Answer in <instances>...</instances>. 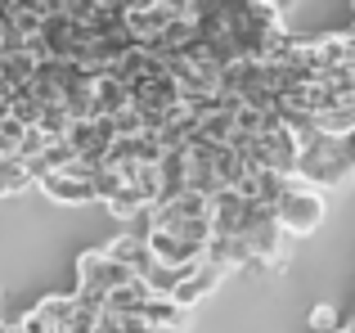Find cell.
<instances>
[{
  "instance_id": "9",
  "label": "cell",
  "mask_w": 355,
  "mask_h": 333,
  "mask_svg": "<svg viewBox=\"0 0 355 333\" xmlns=\"http://www.w3.org/2000/svg\"><path fill=\"white\" fill-rule=\"evenodd\" d=\"M95 104H99V117H117L130 108V86L117 81L113 72L108 77H95Z\"/></svg>"
},
{
  "instance_id": "7",
  "label": "cell",
  "mask_w": 355,
  "mask_h": 333,
  "mask_svg": "<svg viewBox=\"0 0 355 333\" xmlns=\"http://www.w3.org/2000/svg\"><path fill=\"white\" fill-rule=\"evenodd\" d=\"M108 257H117L121 266H130V271H135L139 280H144V275L153 271V253H148V244H144L139 234H130V230H121L113 244H108Z\"/></svg>"
},
{
  "instance_id": "23",
  "label": "cell",
  "mask_w": 355,
  "mask_h": 333,
  "mask_svg": "<svg viewBox=\"0 0 355 333\" xmlns=\"http://www.w3.org/2000/svg\"><path fill=\"white\" fill-rule=\"evenodd\" d=\"M338 333H351V329H338Z\"/></svg>"
},
{
  "instance_id": "19",
  "label": "cell",
  "mask_w": 355,
  "mask_h": 333,
  "mask_svg": "<svg viewBox=\"0 0 355 333\" xmlns=\"http://www.w3.org/2000/svg\"><path fill=\"white\" fill-rule=\"evenodd\" d=\"M266 5H275L279 14H288V5H293V0H266Z\"/></svg>"
},
{
  "instance_id": "13",
  "label": "cell",
  "mask_w": 355,
  "mask_h": 333,
  "mask_svg": "<svg viewBox=\"0 0 355 333\" xmlns=\"http://www.w3.org/2000/svg\"><path fill=\"white\" fill-rule=\"evenodd\" d=\"M41 99H36L32 95V90H9V117H14V122H23V126H36V122H41Z\"/></svg>"
},
{
  "instance_id": "15",
  "label": "cell",
  "mask_w": 355,
  "mask_h": 333,
  "mask_svg": "<svg viewBox=\"0 0 355 333\" xmlns=\"http://www.w3.org/2000/svg\"><path fill=\"white\" fill-rule=\"evenodd\" d=\"M320 131H329V135H347V131H355V108H351V104L329 108V113L320 117Z\"/></svg>"
},
{
  "instance_id": "10",
  "label": "cell",
  "mask_w": 355,
  "mask_h": 333,
  "mask_svg": "<svg viewBox=\"0 0 355 333\" xmlns=\"http://www.w3.org/2000/svg\"><path fill=\"white\" fill-rule=\"evenodd\" d=\"M36 54H0V86L5 90H23V86H32V77H36Z\"/></svg>"
},
{
  "instance_id": "4",
  "label": "cell",
  "mask_w": 355,
  "mask_h": 333,
  "mask_svg": "<svg viewBox=\"0 0 355 333\" xmlns=\"http://www.w3.org/2000/svg\"><path fill=\"white\" fill-rule=\"evenodd\" d=\"M144 244H148V253H153V262L175 266V271H189V266H198L202 257H207V244H193V239L166 234V230H153Z\"/></svg>"
},
{
  "instance_id": "20",
  "label": "cell",
  "mask_w": 355,
  "mask_h": 333,
  "mask_svg": "<svg viewBox=\"0 0 355 333\" xmlns=\"http://www.w3.org/2000/svg\"><path fill=\"white\" fill-rule=\"evenodd\" d=\"M166 5H175V9H184V14H189V0H166Z\"/></svg>"
},
{
  "instance_id": "12",
  "label": "cell",
  "mask_w": 355,
  "mask_h": 333,
  "mask_svg": "<svg viewBox=\"0 0 355 333\" xmlns=\"http://www.w3.org/2000/svg\"><path fill=\"white\" fill-rule=\"evenodd\" d=\"M63 108L72 113V122H95L99 117V104H95V81H81L63 95Z\"/></svg>"
},
{
  "instance_id": "5",
  "label": "cell",
  "mask_w": 355,
  "mask_h": 333,
  "mask_svg": "<svg viewBox=\"0 0 355 333\" xmlns=\"http://www.w3.org/2000/svg\"><path fill=\"white\" fill-rule=\"evenodd\" d=\"M41 194H50L54 203H68V207H86V203H99V189L90 176H72V171H50L41 176Z\"/></svg>"
},
{
  "instance_id": "1",
  "label": "cell",
  "mask_w": 355,
  "mask_h": 333,
  "mask_svg": "<svg viewBox=\"0 0 355 333\" xmlns=\"http://www.w3.org/2000/svg\"><path fill=\"white\" fill-rule=\"evenodd\" d=\"M355 176V162L347 158L338 135L320 131L311 144H302V162H297V180H306L311 189H338L342 180Z\"/></svg>"
},
{
  "instance_id": "18",
  "label": "cell",
  "mask_w": 355,
  "mask_h": 333,
  "mask_svg": "<svg viewBox=\"0 0 355 333\" xmlns=\"http://www.w3.org/2000/svg\"><path fill=\"white\" fill-rule=\"evenodd\" d=\"M338 140H342V149H347V158L355 162V131H347V135H338Z\"/></svg>"
},
{
  "instance_id": "8",
  "label": "cell",
  "mask_w": 355,
  "mask_h": 333,
  "mask_svg": "<svg viewBox=\"0 0 355 333\" xmlns=\"http://www.w3.org/2000/svg\"><path fill=\"white\" fill-rule=\"evenodd\" d=\"M139 320H144L148 329H184L189 325V311L180 307V302H171V298H148L144 307H139Z\"/></svg>"
},
{
  "instance_id": "14",
  "label": "cell",
  "mask_w": 355,
  "mask_h": 333,
  "mask_svg": "<svg viewBox=\"0 0 355 333\" xmlns=\"http://www.w3.org/2000/svg\"><path fill=\"white\" fill-rule=\"evenodd\" d=\"M36 126H41L50 140H63V135H68V126H72V113H68L63 104H45V108H41V122H36Z\"/></svg>"
},
{
  "instance_id": "11",
  "label": "cell",
  "mask_w": 355,
  "mask_h": 333,
  "mask_svg": "<svg viewBox=\"0 0 355 333\" xmlns=\"http://www.w3.org/2000/svg\"><path fill=\"white\" fill-rule=\"evenodd\" d=\"M32 185H36V176H32V166H27V162L0 158V198H18V194L32 189Z\"/></svg>"
},
{
  "instance_id": "21",
  "label": "cell",
  "mask_w": 355,
  "mask_h": 333,
  "mask_svg": "<svg viewBox=\"0 0 355 333\" xmlns=\"http://www.w3.org/2000/svg\"><path fill=\"white\" fill-rule=\"evenodd\" d=\"M0 333H9V325H5V320H0Z\"/></svg>"
},
{
  "instance_id": "24",
  "label": "cell",
  "mask_w": 355,
  "mask_h": 333,
  "mask_svg": "<svg viewBox=\"0 0 355 333\" xmlns=\"http://www.w3.org/2000/svg\"><path fill=\"white\" fill-rule=\"evenodd\" d=\"M351 333H355V325H351Z\"/></svg>"
},
{
  "instance_id": "16",
  "label": "cell",
  "mask_w": 355,
  "mask_h": 333,
  "mask_svg": "<svg viewBox=\"0 0 355 333\" xmlns=\"http://www.w3.org/2000/svg\"><path fill=\"white\" fill-rule=\"evenodd\" d=\"M23 135H27V126L14 122V117H5V122H0V158H18V149H23Z\"/></svg>"
},
{
  "instance_id": "3",
  "label": "cell",
  "mask_w": 355,
  "mask_h": 333,
  "mask_svg": "<svg viewBox=\"0 0 355 333\" xmlns=\"http://www.w3.org/2000/svg\"><path fill=\"white\" fill-rule=\"evenodd\" d=\"M275 216H279V225H284L288 234H311V230H320V221H324L320 189H311L306 180H293L288 194L275 203Z\"/></svg>"
},
{
  "instance_id": "6",
  "label": "cell",
  "mask_w": 355,
  "mask_h": 333,
  "mask_svg": "<svg viewBox=\"0 0 355 333\" xmlns=\"http://www.w3.org/2000/svg\"><path fill=\"white\" fill-rule=\"evenodd\" d=\"M220 266H211V262H198V266H189V271L180 275V284H175V293H171V302H180L184 311L189 307H198L202 298H211L216 293V284H220Z\"/></svg>"
},
{
  "instance_id": "17",
  "label": "cell",
  "mask_w": 355,
  "mask_h": 333,
  "mask_svg": "<svg viewBox=\"0 0 355 333\" xmlns=\"http://www.w3.org/2000/svg\"><path fill=\"white\" fill-rule=\"evenodd\" d=\"M311 329L315 333H338V316H333V307H315L311 311Z\"/></svg>"
},
{
  "instance_id": "2",
  "label": "cell",
  "mask_w": 355,
  "mask_h": 333,
  "mask_svg": "<svg viewBox=\"0 0 355 333\" xmlns=\"http://www.w3.org/2000/svg\"><path fill=\"white\" fill-rule=\"evenodd\" d=\"M126 280H135V271L121 266L117 257H108V248H95V253L77 257V298L90 302V307L104 311V298L113 289H121Z\"/></svg>"
},
{
  "instance_id": "22",
  "label": "cell",
  "mask_w": 355,
  "mask_h": 333,
  "mask_svg": "<svg viewBox=\"0 0 355 333\" xmlns=\"http://www.w3.org/2000/svg\"><path fill=\"white\" fill-rule=\"evenodd\" d=\"M351 14H355V0H351Z\"/></svg>"
}]
</instances>
